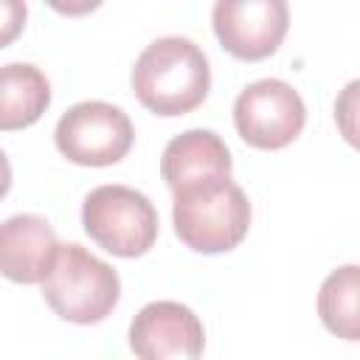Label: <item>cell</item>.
<instances>
[{
	"mask_svg": "<svg viewBox=\"0 0 360 360\" xmlns=\"http://www.w3.org/2000/svg\"><path fill=\"white\" fill-rule=\"evenodd\" d=\"M25 3L22 0H0V48L8 45L25 25Z\"/></svg>",
	"mask_w": 360,
	"mask_h": 360,
	"instance_id": "13",
	"label": "cell"
},
{
	"mask_svg": "<svg viewBox=\"0 0 360 360\" xmlns=\"http://www.w3.org/2000/svg\"><path fill=\"white\" fill-rule=\"evenodd\" d=\"M42 295L51 309L73 323L104 321L121 295L118 273L93 256L87 248L68 242L56 248L48 276L42 278Z\"/></svg>",
	"mask_w": 360,
	"mask_h": 360,
	"instance_id": "3",
	"label": "cell"
},
{
	"mask_svg": "<svg viewBox=\"0 0 360 360\" xmlns=\"http://www.w3.org/2000/svg\"><path fill=\"white\" fill-rule=\"evenodd\" d=\"M174 231L200 253H222L236 248L250 225L248 194L231 180H208L174 191Z\"/></svg>",
	"mask_w": 360,
	"mask_h": 360,
	"instance_id": "2",
	"label": "cell"
},
{
	"mask_svg": "<svg viewBox=\"0 0 360 360\" xmlns=\"http://www.w3.org/2000/svg\"><path fill=\"white\" fill-rule=\"evenodd\" d=\"M56 248V233L39 214H17L0 222V273L11 281H42L51 270Z\"/></svg>",
	"mask_w": 360,
	"mask_h": 360,
	"instance_id": "9",
	"label": "cell"
},
{
	"mask_svg": "<svg viewBox=\"0 0 360 360\" xmlns=\"http://www.w3.org/2000/svg\"><path fill=\"white\" fill-rule=\"evenodd\" d=\"M51 104V84L31 62L0 65V129H22L39 121Z\"/></svg>",
	"mask_w": 360,
	"mask_h": 360,
	"instance_id": "11",
	"label": "cell"
},
{
	"mask_svg": "<svg viewBox=\"0 0 360 360\" xmlns=\"http://www.w3.org/2000/svg\"><path fill=\"white\" fill-rule=\"evenodd\" d=\"M208 87V56L188 37H158L141 51L132 68L138 101L158 115H183L194 110Z\"/></svg>",
	"mask_w": 360,
	"mask_h": 360,
	"instance_id": "1",
	"label": "cell"
},
{
	"mask_svg": "<svg viewBox=\"0 0 360 360\" xmlns=\"http://www.w3.org/2000/svg\"><path fill=\"white\" fill-rule=\"evenodd\" d=\"M138 360H200L205 332L200 318L177 301H152L129 323Z\"/></svg>",
	"mask_w": 360,
	"mask_h": 360,
	"instance_id": "8",
	"label": "cell"
},
{
	"mask_svg": "<svg viewBox=\"0 0 360 360\" xmlns=\"http://www.w3.org/2000/svg\"><path fill=\"white\" fill-rule=\"evenodd\" d=\"M56 149L82 166L118 163L132 146L129 115L107 101H79L56 124Z\"/></svg>",
	"mask_w": 360,
	"mask_h": 360,
	"instance_id": "5",
	"label": "cell"
},
{
	"mask_svg": "<svg viewBox=\"0 0 360 360\" xmlns=\"http://www.w3.org/2000/svg\"><path fill=\"white\" fill-rule=\"evenodd\" d=\"M82 222L90 239L115 256H141L158 239V211L146 194L107 183L93 188L82 205Z\"/></svg>",
	"mask_w": 360,
	"mask_h": 360,
	"instance_id": "4",
	"label": "cell"
},
{
	"mask_svg": "<svg viewBox=\"0 0 360 360\" xmlns=\"http://www.w3.org/2000/svg\"><path fill=\"white\" fill-rule=\"evenodd\" d=\"M233 124L242 141H248L250 146L281 149L304 129L307 107L292 84L281 79H259L236 96Z\"/></svg>",
	"mask_w": 360,
	"mask_h": 360,
	"instance_id": "6",
	"label": "cell"
},
{
	"mask_svg": "<svg viewBox=\"0 0 360 360\" xmlns=\"http://www.w3.org/2000/svg\"><path fill=\"white\" fill-rule=\"evenodd\" d=\"M8 186H11V163H8L6 152L0 149V197L8 191Z\"/></svg>",
	"mask_w": 360,
	"mask_h": 360,
	"instance_id": "14",
	"label": "cell"
},
{
	"mask_svg": "<svg viewBox=\"0 0 360 360\" xmlns=\"http://www.w3.org/2000/svg\"><path fill=\"white\" fill-rule=\"evenodd\" d=\"M318 315L338 338L357 340V264L326 276L318 292Z\"/></svg>",
	"mask_w": 360,
	"mask_h": 360,
	"instance_id": "12",
	"label": "cell"
},
{
	"mask_svg": "<svg viewBox=\"0 0 360 360\" xmlns=\"http://www.w3.org/2000/svg\"><path fill=\"white\" fill-rule=\"evenodd\" d=\"M231 166L233 163L225 141L211 129H188L174 135L160 158V174L172 191L231 177Z\"/></svg>",
	"mask_w": 360,
	"mask_h": 360,
	"instance_id": "10",
	"label": "cell"
},
{
	"mask_svg": "<svg viewBox=\"0 0 360 360\" xmlns=\"http://www.w3.org/2000/svg\"><path fill=\"white\" fill-rule=\"evenodd\" d=\"M211 20L219 42L233 56L264 59L281 45L290 8L284 0H217Z\"/></svg>",
	"mask_w": 360,
	"mask_h": 360,
	"instance_id": "7",
	"label": "cell"
}]
</instances>
